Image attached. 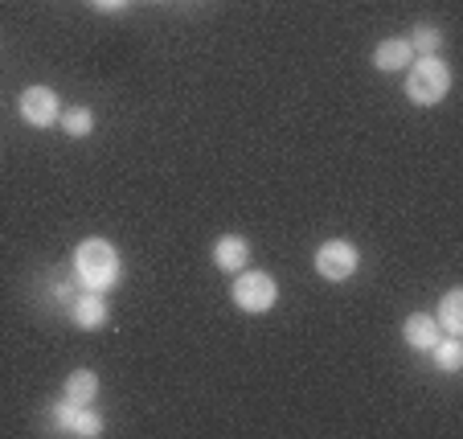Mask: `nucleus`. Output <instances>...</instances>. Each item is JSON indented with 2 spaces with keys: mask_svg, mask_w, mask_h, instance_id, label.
<instances>
[{
  "mask_svg": "<svg viewBox=\"0 0 463 439\" xmlns=\"http://www.w3.org/2000/svg\"><path fill=\"white\" fill-rule=\"evenodd\" d=\"M66 312H71L74 329H87V333H95V329H103L107 320H111V308H107V291H90V288H79V291H74V300L66 304Z\"/></svg>",
  "mask_w": 463,
  "mask_h": 439,
  "instance_id": "423d86ee",
  "label": "nucleus"
},
{
  "mask_svg": "<svg viewBox=\"0 0 463 439\" xmlns=\"http://www.w3.org/2000/svg\"><path fill=\"white\" fill-rule=\"evenodd\" d=\"M451 95V66L439 53H419L406 66V99L414 107H435Z\"/></svg>",
  "mask_w": 463,
  "mask_h": 439,
  "instance_id": "f03ea898",
  "label": "nucleus"
},
{
  "mask_svg": "<svg viewBox=\"0 0 463 439\" xmlns=\"http://www.w3.org/2000/svg\"><path fill=\"white\" fill-rule=\"evenodd\" d=\"M406 42H411L414 58H419V53H439V45H443V33H439V25H419L411 37H406Z\"/></svg>",
  "mask_w": 463,
  "mask_h": 439,
  "instance_id": "2eb2a0df",
  "label": "nucleus"
},
{
  "mask_svg": "<svg viewBox=\"0 0 463 439\" xmlns=\"http://www.w3.org/2000/svg\"><path fill=\"white\" fill-rule=\"evenodd\" d=\"M230 296H234V304L242 308V312L259 317V312H271V308L279 304V283H275L271 272L242 267V272L234 275V283H230Z\"/></svg>",
  "mask_w": 463,
  "mask_h": 439,
  "instance_id": "7ed1b4c3",
  "label": "nucleus"
},
{
  "mask_svg": "<svg viewBox=\"0 0 463 439\" xmlns=\"http://www.w3.org/2000/svg\"><path fill=\"white\" fill-rule=\"evenodd\" d=\"M58 123L71 140H87V136L95 132V111H90V107H71V111L58 115Z\"/></svg>",
  "mask_w": 463,
  "mask_h": 439,
  "instance_id": "ddd939ff",
  "label": "nucleus"
},
{
  "mask_svg": "<svg viewBox=\"0 0 463 439\" xmlns=\"http://www.w3.org/2000/svg\"><path fill=\"white\" fill-rule=\"evenodd\" d=\"M71 263H74V280L90 291H111L115 283L123 280V259L111 238H99V234L82 238V243L74 246Z\"/></svg>",
  "mask_w": 463,
  "mask_h": 439,
  "instance_id": "f257e3e1",
  "label": "nucleus"
},
{
  "mask_svg": "<svg viewBox=\"0 0 463 439\" xmlns=\"http://www.w3.org/2000/svg\"><path fill=\"white\" fill-rule=\"evenodd\" d=\"M61 398H71L74 406H95V398H99V374H95V369H74L71 378L61 382Z\"/></svg>",
  "mask_w": 463,
  "mask_h": 439,
  "instance_id": "9d476101",
  "label": "nucleus"
},
{
  "mask_svg": "<svg viewBox=\"0 0 463 439\" xmlns=\"http://www.w3.org/2000/svg\"><path fill=\"white\" fill-rule=\"evenodd\" d=\"M17 111L29 128H53L61 115V99L53 87H25L17 99Z\"/></svg>",
  "mask_w": 463,
  "mask_h": 439,
  "instance_id": "39448f33",
  "label": "nucleus"
},
{
  "mask_svg": "<svg viewBox=\"0 0 463 439\" xmlns=\"http://www.w3.org/2000/svg\"><path fill=\"white\" fill-rule=\"evenodd\" d=\"M435 320H439V329H443L447 337H459L463 333V288L447 291L443 304H439V312H435Z\"/></svg>",
  "mask_w": 463,
  "mask_h": 439,
  "instance_id": "9b49d317",
  "label": "nucleus"
},
{
  "mask_svg": "<svg viewBox=\"0 0 463 439\" xmlns=\"http://www.w3.org/2000/svg\"><path fill=\"white\" fill-rule=\"evenodd\" d=\"M312 267H316V275H320V280L345 283V280H353V275H357L361 251H357V243H349V238H328V243L316 246Z\"/></svg>",
  "mask_w": 463,
  "mask_h": 439,
  "instance_id": "20e7f679",
  "label": "nucleus"
},
{
  "mask_svg": "<svg viewBox=\"0 0 463 439\" xmlns=\"http://www.w3.org/2000/svg\"><path fill=\"white\" fill-rule=\"evenodd\" d=\"M411 62H414V50H411V42H406V37H385V42H377L373 66L382 74H398V71H406Z\"/></svg>",
  "mask_w": 463,
  "mask_h": 439,
  "instance_id": "6e6552de",
  "label": "nucleus"
},
{
  "mask_svg": "<svg viewBox=\"0 0 463 439\" xmlns=\"http://www.w3.org/2000/svg\"><path fill=\"white\" fill-rule=\"evenodd\" d=\"M402 337H406V345H411L414 353H430V345L443 337V329H439V320L430 317V312H414V317H406Z\"/></svg>",
  "mask_w": 463,
  "mask_h": 439,
  "instance_id": "1a4fd4ad",
  "label": "nucleus"
},
{
  "mask_svg": "<svg viewBox=\"0 0 463 439\" xmlns=\"http://www.w3.org/2000/svg\"><path fill=\"white\" fill-rule=\"evenodd\" d=\"M66 435H79V439H95L103 435V415L95 406H74V419H71V431Z\"/></svg>",
  "mask_w": 463,
  "mask_h": 439,
  "instance_id": "4468645a",
  "label": "nucleus"
},
{
  "mask_svg": "<svg viewBox=\"0 0 463 439\" xmlns=\"http://www.w3.org/2000/svg\"><path fill=\"white\" fill-rule=\"evenodd\" d=\"M213 267L226 275H238L242 267H250V243L242 234H222L213 243Z\"/></svg>",
  "mask_w": 463,
  "mask_h": 439,
  "instance_id": "0eeeda50",
  "label": "nucleus"
},
{
  "mask_svg": "<svg viewBox=\"0 0 463 439\" xmlns=\"http://www.w3.org/2000/svg\"><path fill=\"white\" fill-rule=\"evenodd\" d=\"M131 0H90V9H99V13H123Z\"/></svg>",
  "mask_w": 463,
  "mask_h": 439,
  "instance_id": "dca6fc26",
  "label": "nucleus"
},
{
  "mask_svg": "<svg viewBox=\"0 0 463 439\" xmlns=\"http://www.w3.org/2000/svg\"><path fill=\"white\" fill-rule=\"evenodd\" d=\"M430 358H435V369H443V374H459L463 369V341L443 333L435 345H430Z\"/></svg>",
  "mask_w": 463,
  "mask_h": 439,
  "instance_id": "f8f14e48",
  "label": "nucleus"
}]
</instances>
